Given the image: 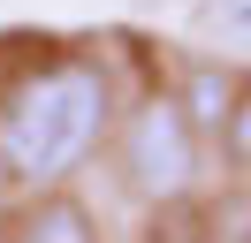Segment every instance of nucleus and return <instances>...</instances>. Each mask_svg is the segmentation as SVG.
I'll return each mask as SVG.
<instances>
[{"mask_svg":"<svg viewBox=\"0 0 251 243\" xmlns=\"http://www.w3.org/2000/svg\"><path fill=\"white\" fill-rule=\"evenodd\" d=\"M122 175L152 205H175L198 190V129L183 122L175 91H145L122 114Z\"/></svg>","mask_w":251,"mask_h":243,"instance_id":"2","label":"nucleus"},{"mask_svg":"<svg viewBox=\"0 0 251 243\" xmlns=\"http://www.w3.org/2000/svg\"><path fill=\"white\" fill-rule=\"evenodd\" d=\"M221 152H228V167H244V175H251V76H244V91H236V106H228Z\"/></svg>","mask_w":251,"mask_h":243,"instance_id":"5","label":"nucleus"},{"mask_svg":"<svg viewBox=\"0 0 251 243\" xmlns=\"http://www.w3.org/2000/svg\"><path fill=\"white\" fill-rule=\"evenodd\" d=\"M8 243H99V213L76 190H38Z\"/></svg>","mask_w":251,"mask_h":243,"instance_id":"4","label":"nucleus"},{"mask_svg":"<svg viewBox=\"0 0 251 243\" xmlns=\"http://www.w3.org/2000/svg\"><path fill=\"white\" fill-rule=\"evenodd\" d=\"M236 91H244V76H236L228 61H190V69H183V84H175V106H183V122L198 129V145H221Z\"/></svg>","mask_w":251,"mask_h":243,"instance_id":"3","label":"nucleus"},{"mask_svg":"<svg viewBox=\"0 0 251 243\" xmlns=\"http://www.w3.org/2000/svg\"><path fill=\"white\" fill-rule=\"evenodd\" d=\"M114 129V76L99 53H46L0 91V160L31 190H69Z\"/></svg>","mask_w":251,"mask_h":243,"instance_id":"1","label":"nucleus"},{"mask_svg":"<svg viewBox=\"0 0 251 243\" xmlns=\"http://www.w3.org/2000/svg\"><path fill=\"white\" fill-rule=\"evenodd\" d=\"M213 23L236 30V38H251V0H213Z\"/></svg>","mask_w":251,"mask_h":243,"instance_id":"6","label":"nucleus"},{"mask_svg":"<svg viewBox=\"0 0 251 243\" xmlns=\"http://www.w3.org/2000/svg\"><path fill=\"white\" fill-rule=\"evenodd\" d=\"M8 197H16V167L0 160V205H8Z\"/></svg>","mask_w":251,"mask_h":243,"instance_id":"7","label":"nucleus"}]
</instances>
